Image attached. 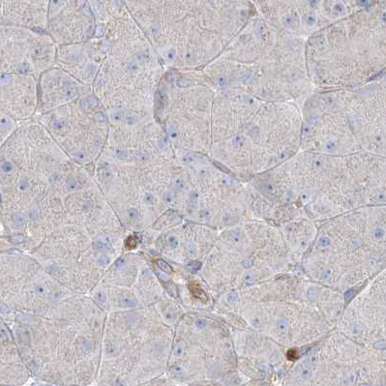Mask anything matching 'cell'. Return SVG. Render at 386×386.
I'll use <instances>...</instances> for the list:
<instances>
[{
  "instance_id": "cell-1",
  "label": "cell",
  "mask_w": 386,
  "mask_h": 386,
  "mask_svg": "<svg viewBox=\"0 0 386 386\" xmlns=\"http://www.w3.org/2000/svg\"><path fill=\"white\" fill-rule=\"evenodd\" d=\"M219 91L215 153L225 169L241 176H258L301 150L299 104L266 101L241 90Z\"/></svg>"
},
{
  "instance_id": "cell-2",
  "label": "cell",
  "mask_w": 386,
  "mask_h": 386,
  "mask_svg": "<svg viewBox=\"0 0 386 386\" xmlns=\"http://www.w3.org/2000/svg\"><path fill=\"white\" fill-rule=\"evenodd\" d=\"M213 84L266 101L302 105L315 90L307 68L306 39L253 18L219 59Z\"/></svg>"
},
{
  "instance_id": "cell-3",
  "label": "cell",
  "mask_w": 386,
  "mask_h": 386,
  "mask_svg": "<svg viewBox=\"0 0 386 386\" xmlns=\"http://www.w3.org/2000/svg\"><path fill=\"white\" fill-rule=\"evenodd\" d=\"M301 150L330 155L367 152L386 158V81L315 89L301 105Z\"/></svg>"
},
{
  "instance_id": "cell-4",
  "label": "cell",
  "mask_w": 386,
  "mask_h": 386,
  "mask_svg": "<svg viewBox=\"0 0 386 386\" xmlns=\"http://www.w3.org/2000/svg\"><path fill=\"white\" fill-rule=\"evenodd\" d=\"M315 89L353 88L386 74V0L315 32L306 39Z\"/></svg>"
},
{
  "instance_id": "cell-5",
  "label": "cell",
  "mask_w": 386,
  "mask_h": 386,
  "mask_svg": "<svg viewBox=\"0 0 386 386\" xmlns=\"http://www.w3.org/2000/svg\"><path fill=\"white\" fill-rule=\"evenodd\" d=\"M269 192L282 190L285 197L296 193L349 192L372 203H386V158L367 152L330 155L300 150L259 176Z\"/></svg>"
},
{
  "instance_id": "cell-6",
  "label": "cell",
  "mask_w": 386,
  "mask_h": 386,
  "mask_svg": "<svg viewBox=\"0 0 386 386\" xmlns=\"http://www.w3.org/2000/svg\"><path fill=\"white\" fill-rule=\"evenodd\" d=\"M64 87H65L64 95H65L66 98L72 100L77 96L78 91H77L76 86L73 83H69V82H64Z\"/></svg>"
},
{
  "instance_id": "cell-7",
  "label": "cell",
  "mask_w": 386,
  "mask_h": 386,
  "mask_svg": "<svg viewBox=\"0 0 386 386\" xmlns=\"http://www.w3.org/2000/svg\"><path fill=\"white\" fill-rule=\"evenodd\" d=\"M13 222H14V225L17 229H22L25 225V217L22 213L17 212L13 216Z\"/></svg>"
},
{
  "instance_id": "cell-8",
  "label": "cell",
  "mask_w": 386,
  "mask_h": 386,
  "mask_svg": "<svg viewBox=\"0 0 386 386\" xmlns=\"http://www.w3.org/2000/svg\"><path fill=\"white\" fill-rule=\"evenodd\" d=\"M156 265L158 266V268L161 270L162 272H164V273H167V274H169V273H171L172 272V268H171V266L169 264V263H167L165 262L164 259H162V258H158V259H156Z\"/></svg>"
},
{
  "instance_id": "cell-9",
  "label": "cell",
  "mask_w": 386,
  "mask_h": 386,
  "mask_svg": "<svg viewBox=\"0 0 386 386\" xmlns=\"http://www.w3.org/2000/svg\"><path fill=\"white\" fill-rule=\"evenodd\" d=\"M92 247L94 248V250L98 251V252H102V253H105L109 251V245L106 244L105 242L100 241V240H96L92 243Z\"/></svg>"
},
{
  "instance_id": "cell-10",
  "label": "cell",
  "mask_w": 386,
  "mask_h": 386,
  "mask_svg": "<svg viewBox=\"0 0 386 386\" xmlns=\"http://www.w3.org/2000/svg\"><path fill=\"white\" fill-rule=\"evenodd\" d=\"M167 132L168 135L170 138L174 139L177 137V127L174 122L172 121H169L167 124Z\"/></svg>"
},
{
  "instance_id": "cell-11",
  "label": "cell",
  "mask_w": 386,
  "mask_h": 386,
  "mask_svg": "<svg viewBox=\"0 0 386 386\" xmlns=\"http://www.w3.org/2000/svg\"><path fill=\"white\" fill-rule=\"evenodd\" d=\"M120 304L124 308H134L137 306V300L132 297H124L121 299Z\"/></svg>"
},
{
  "instance_id": "cell-12",
  "label": "cell",
  "mask_w": 386,
  "mask_h": 386,
  "mask_svg": "<svg viewBox=\"0 0 386 386\" xmlns=\"http://www.w3.org/2000/svg\"><path fill=\"white\" fill-rule=\"evenodd\" d=\"M78 188V182L75 178H69L67 180V182H66V184H65V189L67 190L68 192L76 191Z\"/></svg>"
},
{
  "instance_id": "cell-13",
  "label": "cell",
  "mask_w": 386,
  "mask_h": 386,
  "mask_svg": "<svg viewBox=\"0 0 386 386\" xmlns=\"http://www.w3.org/2000/svg\"><path fill=\"white\" fill-rule=\"evenodd\" d=\"M170 372L177 378H180L184 376V370L179 365H174L170 367Z\"/></svg>"
},
{
  "instance_id": "cell-14",
  "label": "cell",
  "mask_w": 386,
  "mask_h": 386,
  "mask_svg": "<svg viewBox=\"0 0 386 386\" xmlns=\"http://www.w3.org/2000/svg\"><path fill=\"white\" fill-rule=\"evenodd\" d=\"M51 126L55 130L61 131V130H64L66 127H67L68 124H67V122H66L65 120H61V119H56V120H53V122L51 123Z\"/></svg>"
},
{
  "instance_id": "cell-15",
  "label": "cell",
  "mask_w": 386,
  "mask_h": 386,
  "mask_svg": "<svg viewBox=\"0 0 386 386\" xmlns=\"http://www.w3.org/2000/svg\"><path fill=\"white\" fill-rule=\"evenodd\" d=\"M109 118L113 122H120L123 119V113L120 110H112L109 113Z\"/></svg>"
},
{
  "instance_id": "cell-16",
  "label": "cell",
  "mask_w": 386,
  "mask_h": 386,
  "mask_svg": "<svg viewBox=\"0 0 386 386\" xmlns=\"http://www.w3.org/2000/svg\"><path fill=\"white\" fill-rule=\"evenodd\" d=\"M191 289H192L193 293H194L197 297H198L199 299H201V300H203V301L207 300V297H206L204 291L202 289H201L199 288H197L196 285H193V288H191Z\"/></svg>"
},
{
  "instance_id": "cell-17",
  "label": "cell",
  "mask_w": 386,
  "mask_h": 386,
  "mask_svg": "<svg viewBox=\"0 0 386 386\" xmlns=\"http://www.w3.org/2000/svg\"><path fill=\"white\" fill-rule=\"evenodd\" d=\"M74 157H75V159L77 160V161L81 162V163L86 162V161H87V159H88L87 154H86V152L83 149H81V150L77 151Z\"/></svg>"
},
{
  "instance_id": "cell-18",
  "label": "cell",
  "mask_w": 386,
  "mask_h": 386,
  "mask_svg": "<svg viewBox=\"0 0 386 386\" xmlns=\"http://www.w3.org/2000/svg\"><path fill=\"white\" fill-rule=\"evenodd\" d=\"M18 337H21V341L23 344H29V342H30V337H29V333H28L27 330H25V329H21V330H19L18 331Z\"/></svg>"
},
{
  "instance_id": "cell-19",
  "label": "cell",
  "mask_w": 386,
  "mask_h": 386,
  "mask_svg": "<svg viewBox=\"0 0 386 386\" xmlns=\"http://www.w3.org/2000/svg\"><path fill=\"white\" fill-rule=\"evenodd\" d=\"M114 153L116 157L120 160H128L129 158V152L124 148H116Z\"/></svg>"
},
{
  "instance_id": "cell-20",
  "label": "cell",
  "mask_w": 386,
  "mask_h": 386,
  "mask_svg": "<svg viewBox=\"0 0 386 386\" xmlns=\"http://www.w3.org/2000/svg\"><path fill=\"white\" fill-rule=\"evenodd\" d=\"M137 240L136 239L135 236H129L127 238V240H126V242H125L126 248H127V249H134V248H136L137 247Z\"/></svg>"
},
{
  "instance_id": "cell-21",
  "label": "cell",
  "mask_w": 386,
  "mask_h": 386,
  "mask_svg": "<svg viewBox=\"0 0 386 386\" xmlns=\"http://www.w3.org/2000/svg\"><path fill=\"white\" fill-rule=\"evenodd\" d=\"M1 169L4 173H11V172L14 170V165L8 161L3 162L1 165Z\"/></svg>"
},
{
  "instance_id": "cell-22",
  "label": "cell",
  "mask_w": 386,
  "mask_h": 386,
  "mask_svg": "<svg viewBox=\"0 0 386 386\" xmlns=\"http://www.w3.org/2000/svg\"><path fill=\"white\" fill-rule=\"evenodd\" d=\"M143 201L146 205L151 206L155 203V197L153 196L151 193H146L143 197Z\"/></svg>"
},
{
  "instance_id": "cell-23",
  "label": "cell",
  "mask_w": 386,
  "mask_h": 386,
  "mask_svg": "<svg viewBox=\"0 0 386 386\" xmlns=\"http://www.w3.org/2000/svg\"><path fill=\"white\" fill-rule=\"evenodd\" d=\"M10 241L13 244H16V245L22 244V242L25 241V237L23 235H22V234H15V235H12L10 237Z\"/></svg>"
},
{
  "instance_id": "cell-24",
  "label": "cell",
  "mask_w": 386,
  "mask_h": 386,
  "mask_svg": "<svg viewBox=\"0 0 386 386\" xmlns=\"http://www.w3.org/2000/svg\"><path fill=\"white\" fill-rule=\"evenodd\" d=\"M39 216H40L39 209L37 207H35V206H33V207L29 210V218H30V220H31V221H33V222H35V221H37V220L39 219Z\"/></svg>"
},
{
  "instance_id": "cell-25",
  "label": "cell",
  "mask_w": 386,
  "mask_h": 386,
  "mask_svg": "<svg viewBox=\"0 0 386 386\" xmlns=\"http://www.w3.org/2000/svg\"><path fill=\"white\" fill-rule=\"evenodd\" d=\"M105 351L109 355H115V354H117V352H118V348L114 344L109 343V344H106Z\"/></svg>"
},
{
  "instance_id": "cell-26",
  "label": "cell",
  "mask_w": 386,
  "mask_h": 386,
  "mask_svg": "<svg viewBox=\"0 0 386 386\" xmlns=\"http://www.w3.org/2000/svg\"><path fill=\"white\" fill-rule=\"evenodd\" d=\"M168 243H169V246L170 247V249H172V250L176 249L178 247V245H179V241H178L177 237H175L173 235H170L168 238Z\"/></svg>"
},
{
  "instance_id": "cell-27",
  "label": "cell",
  "mask_w": 386,
  "mask_h": 386,
  "mask_svg": "<svg viewBox=\"0 0 386 386\" xmlns=\"http://www.w3.org/2000/svg\"><path fill=\"white\" fill-rule=\"evenodd\" d=\"M109 262H110V259H109V257H108V256H100L97 258L98 265L102 266V267H105V266H106Z\"/></svg>"
},
{
  "instance_id": "cell-28",
  "label": "cell",
  "mask_w": 386,
  "mask_h": 386,
  "mask_svg": "<svg viewBox=\"0 0 386 386\" xmlns=\"http://www.w3.org/2000/svg\"><path fill=\"white\" fill-rule=\"evenodd\" d=\"M94 299L99 304H105L106 302V296L103 291H98L94 296Z\"/></svg>"
},
{
  "instance_id": "cell-29",
  "label": "cell",
  "mask_w": 386,
  "mask_h": 386,
  "mask_svg": "<svg viewBox=\"0 0 386 386\" xmlns=\"http://www.w3.org/2000/svg\"><path fill=\"white\" fill-rule=\"evenodd\" d=\"M100 175H101V177H102L103 180H105V181L110 180V179L112 178V173H111V171H110L109 169H103L101 170V172H100Z\"/></svg>"
},
{
  "instance_id": "cell-30",
  "label": "cell",
  "mask_w": 386,
  "mask_h": 386,
  "mask_svg": "<svg viewBox=\"0 0 386 386\" xmlns=\"http://www.w3.org/2000/svg\"><path fill=\"white\" fill-rule=\"evenodd\" d=\"M174 187L177 192H182L185 189V182L182 178H177L174 181Z\"/></svg>"
},
{
  "instance_id": "cell-31",
  "label": "cell",
  "mask_w": 386,
  "mask_h": 386,
  "mask_svg": "<svg viewBox=\"0 0 386 386\" xmlns=\"http://www.w3.org/2000/svg\"><path fill=\"white\" fill-rule=\"evenodd\" d=\"M165 56L168 60H173V59L176 57V50L174 48H170L165 53Z\"/></svg>"
},
{
  "instance_id": "cell-32",
  "label": "cell",
  "mask_w": 386,
  "mask_h": 386,
  "mask_svg": "<svg viewBox=\"0 0 386 386\" xmlns=\"http://www.w3.org/2000/svg\"><path fill=\"white\" fill-rule=\"evenodd\" d=\"M128 215H129L131 222H136L138 218V211L137 208H131L128 211Z\"/></svg>"
},
{
  "instance_id": "cell-33",
  "label": "cell",
  "mask_w": 386,
  "mask_h": 386,
  "mask_svg": "<svg viewBox=\"0 0 386 386\" xmlns=\"http://www.w3.org/2000/svg\"><path fill=\"white\" fill-rule=\"evenodd\" d=\"M17 70H18V72L19 73V74H27V73L29 72V70H30V67H29L28 63L23 62L21 65H18V67Z\"/></svg>"
},
{
  "instance_id": "cell-34",
  "label": "cell",
  "mask_w": 386,
  "mask_h": 386,
  "mask_svg": "<svg viewBox=\"0 0 386 386\" xmlns=\"http://www.w3.org/2000/svg\"><path fill=\"white\" fill-rule=\"evenodd\" d=\"M187 254L190 257H193V256H195L197 254L196 245L193 242H188V244H187Z\"/></svg>"
},
{
  "instance_id": "cell-35",
  "label": "cell",
  "mask_w": 386,
  "mask_h": 386,
  "mask_svg": "<svg viewBox=\"0 0 386 386\" xmlns=\"http://www.w3.org/2000/svg\"><path fill=\"white\" fill-rule=\"evenodd\" d=\"M65 0H51V10L55 11L59 9L64 4Z\"/></svg>"
},
{
  "instance_id": "cell-36",
  "label": "cell",
  "mask_w": 386,
  "mask_h": 386,
  "mask_svg": "<svg viewBox=\"0 0 386 386\" xmlns=\"http://www.w3.org/2000/svg\"><path fill=\"white\" fill-rule=\"evenodd\" d=\"M135 157H136L137 160H138V161L142 162V161H145V160L148 159V154L147 153L143 152V151H137V152H136Z\"/></svg>"
},
{
  "instance_id": "cell-37",
  "label": "cell",
  "mask_w": 386,
  "mask_h": 386,
  "mask_svg": "<svg viewBox=\"0 0 386 386\" xmlns=\"http://www.w3.org/2000/svg\"><path fill=\"white\" fill-rule=\"evenodd\" d=\"M173 352H174V355H175L176 357H180V356L183 354V352H184V348H183V345H182L181 344H177L175 345V347H174Z\"/></svg>"
},
{
  "instance_id": "cell-38",
  "label": "cell",
  "mask_w": 386,
  "mask_h": 386,
  "mask_svg": "<svg viewBox=\"0 0 386 386\" xmlns=\"http://www.w3.org/2000/svg\"><path fill=\"white\" fill-rule=\"evenodd\" d=\"M10 127H11V122L6 117L2 116V118H1V131H2V133L5 130L9 129Z\"/></svg>"
},
{
  "instance_id": "cell-39",
  "label": "cell",
  "mask_w": 386,
  "mask_h": 386,
  "mask_svg": "<svg viewBox=\"0 0 386 386\" xmlns=\"http://www.w3.org/2000/svg\"><path fill=\"white\" fill-rule=\"evenodd\" d=\"M164 201L167 204H170L173 201V194L171 192H165L164 195Z\"/></svg>"
},
{
  "instance_id": "cell-40",
  "label": "cell",
  "mask_w": 386,
  "mask_h": 386,
  "mask_svg": "<svg viewBox=\"0 0 386 386\" xmlns=\"http://www.w3.org/2000/svg\"><path fill=\"white\" fill-rule=\"evenodd\" d=\"M177 84L180 86V87H189V86L192 85V82L190 81H188V79H185V78H181L177 79Z\"/></svg>"
},
{
  "instance_id": "cell-41",
  "label": "cell",
  "mask_w": 386,
  "mask_h": 386,
  "mask_svg": "<svg viewBox=\"0 0 386 386\" xmlns=\"http://www.w3.org/2000/svg\"><path fill=\"white\" fill-rule=\"evenodd\" d=\"M12 76L11 75H6V74H2L1 75V84L2 85H6V84H10V82H12Z\"/></svg>"
},
{
  "instance_id": "cell-42",
  "label": "cell",
  "mask_w": 386,
  "mask_h": 386,
  "mask_svg": "<svg viewBox=\"0 0 386 386\" xmlns=\"http://www.w3.org/2000/svg\"><path fill=\"white\" fill-rule=\"evenodd\" d=\"M28 186H29L28 179L27 178H22L21 180V182H19V184H18V188L21 189L22 191H25L26 189L28 188Z\"/></svg>"
},
{
  "instance_id": "cell-43",
  "label": "cell",
  "mask_w": 386,
  "mask_h": 386,
  "mask_svg": "<svg viewBox=\"0 0 386 386\" xmlns=\"http://www.w3.org/2000/svg\"><path fill=\"white\" fill-rule=\"evenodd\" d=\"M137 118L135 115H129L125 118V122L128 125H134L137 123Z\"/></svg>"
},
{
  "instance_id": "cell-44",
  "label": "cell",
  "mask_w": 386,
  "mask_h": 386,
  "mask_svg": "<svg viewBox=\"0 0 386 386\" xmlns=\"http://www.w3.org/2000/svg\"><path fill=\"white\" fill-rule=\"evenodd\" d=\"M135 59H136L137 63H143L146 60L145 53H137V54H136V56H135Z\"/></svg>"
},
{
  "instance_id": "cell-45",
  "label": "cell",
  "mask_w": 386,
  "mask_h": 386,
  "mask_svg": "<svg viewBox=\"0 0 386 386\" xmlns=\"http://www.w3.org/2000/svg\"><path fill=\"white\" fill-rule=\"evenodd\" d=\"M128 70L130 72H133V73L137 72L138 70V65H137V62H131V63H129L128 64Z\"/></svg>"
},
{
  "instance_id": "cell-46",
  "label": "cell",
  "mask_w": 386,
  "mask_h": 386,
  "mask_svg": "<svg viewBox=\"0 0 386 386\" xmlns=\"http://www.w3.org/2000/svg\"><path fill=\"white\" fill-rule=\"evenodd\" d=\"M206 324H207V322H206V320L205 319H202V318H201V319H197V320L196 321V325H197V328H204L205 326H206Z\"/></svg>"
},
{
  "instance_id": "cell-47",
  "label": "cell",
  "mask_w": 386,
  "mask_h": 386,
  "mask_svg": "<svg viewBox=\"0 0 386 386\" xmlns=\"http://www.w3.org/2000/svg\"><path fill=\"white\" fill-rule=\"evenodd\" d=\"M87 101L89 103V105L90 106H93V108H95V106L98 105V100L96 98H94V97H88L87 98Z\"/></svg>"
},
{
  "instance_id": "cell-48",
  "label": "cell",
  "mask_w": 386,
  "mask_h": 386,
  "mask_svg": "<svg viewBox=\"0 0 386 386\" xmlns=\"http://www.w3.org/2000/svg\"><path fill=\"white\" fill-rule=\"evenodd\" d=\"M188 267H189L190 269H192V270H197L199 267H201V262H198V261L191 262V263L188 265Z\"/></svg>"
},
{
  "instance_id": "cell-49",
  "label": "cell",
  "mask_w": 386,
  "mask_h": 386,
  "mask_svg": "<svg viewBox=\"0 0 386 386\" xmlns=\"http://www.w3.org/2000/svg\"><path fill=\"white\" fill-rule=\"evenodd\" d=\"M70 61H72V62H78V61H79V59H81V54H79V53H73V54H71L70 55Z\"/></svg>"
},
{
  "instance_id": "cell-50",
  "label": "cell",
  "mask_w": 386,
  "mask_h": 386,
  "mask_svg": "<svg viewBox=\"0 0 386 386\" xmlns=\"http://www.w3.org/2000/svg\"><path fill=\"white\" fill-rule=\"evenodd\" d=\"M45 291H46V289H45V288L43 287V285H37V287L35 288V292L39 295H44Z\"/></svg>"
},
{
  "instance_id": "cell-51",
  "label": "cell",
  "mask_w": 386,
  "mask_h": 386,
  "mask_svg": "<svg viewBox=\"0 0 386 386\" xmlns=\"http://www.w3.org/2000/svg\"><path fill=\"white\" fill-rule=\"evenodd\" d=\"M96 119H97V121L101 122V123H105V122L106 121V117H105V115L104 113H102V112H100V113H98V114L96 115Z\"/></svg>"
},
{
  "instance_id": "cell-52",
  "label": "cell",
  "mask_w": 386,
  "mask_h": 386,
  "mask_svg": "<svg viewBox=\"0 0 386 386\" xmlns=\"http://www.w3.org/2000/svg\"><path fill=\"white\" fill-rule=\"evenodd\" d=\"M199 215H201V217L203 218V219H207V218H209L210 212L207 209H202L201 212H199Z\"/></svg>"
},
{
  "instance_id": "cell-53",
  "label": "cell",
  "mask_w": 386,
  "mask_h": 386,
  "mask_svg": "<svg viewBox=\"0 0 386 386\" xmlns=\"http://www.w3.org/2000/svg\"><path fill=\"white\" fill-rule=\"evenodd\" d=\"M95 70H96V69H95L94 66H92V65L88 66V67H87V70H86V73H87V76H92V75L95 73Z\"/></svg>"
},
{
  "instance_id": "cell-54",
  "label": "cell",
  "mask_w": 386,
  "mask_h": 386,
  "mask_svg": "<svg viewBox=\"0 0 386 386\" xmlns=\"http://www.w3.org/2000/svg\"><path fill=\"white\" fill-rule=\"evenodd\" d=\"M104 27L101 25V26H98L97 27V29H96V35L97 36H102L103 34H104Z\"/></svg>"
},
{
  "instance_id": "cell-55",
  "label": "cell",
  "mask_w": 386,
  "mask_h": 386,
  "mask_svg": "<svg viewBox=\"0 0 386 386\" xmlns=\"http://www.w3.org/2000/svg\"><path fill=\"white\" fill-rule=\"evenodd\" d=\"M123 265H124V259L119 258L115 263V267L116 268H121V267H123Z\"/></svg>"
},
{
  "instance_id": "cell-56",
  "label": "cell",
  "mask_w": 386,
  "mask_h": 386,
  "mask_svg": "<svg viewBox=\"0 0 386 386\" xmlns=\"http://www.w3.org/2000/svg\"><path fill=\"white\" fill-rule=\"evenodd\" d=\"M157 144H158L159 147H165V144H167V143H165V139L160 138V139H158V141H157Z\"/></svg>"
},
{
  "instance_id": "cell-57",
  "label": "cell",
  "mask_w": 386,
  "mask_h": 386,
  "mask_svg": "<svg viewBox=\"0 0 386 386\" xmlns=\"http://www.w3.org/2000/svg\"><path fill=\"white\" fill-rule=\"evenodd\" d=\"M159 31H160V28L158 27V26H152V28H151V32H152V34L153 35H158V33H159Z\"/></svg>"
},
{
  "instance_id": "cell-58",
  "label": "cell",
  "mask_w": 386,
  "mask_h": 386,
  "mask_svg": "<svg viewBox=\"0 0 386 386\" xmlns=\"http://www.w3.org/2000/svg\"><path fill=\"white\" fill-rule=\"evenodd\" d=\"M105 243H108V242L109 243V242H110V238H109V236H105Z\"/></svg>"
},
{
  "instance_id": "cell-59",
  "label": "cell",
  "mask_w": 386,
  "mask_h": 386,
  "mask_svg": "<svg viewBox=\"0 0 386 386\" xmlns=\"http://www.w3.org/2000/svg\"><path fill=\"white\" fill-rule=\"evenodd\" d=\"M380 78H382V79H385V81H386V74H385L384 76H382V77H381ZM378 79H379V78H378Z\"/></svg>"
},
{
  "instance_id": "cell-60",
  "label": "cell",
  "mask_w": 386,
  "mask_h": 386,
  "mask_svg": "<svg viewBox=\"0 0 386 386\" xmlns=\"http://www.w3.org/2000/svg\"><path fill=\"white\" fill-rule=\"evenodd\" d=\"M83 2H84V0H79V4H81V5H82Z\"/></svg>"
},
{
  "instance_id": "cell-61",
  "label": "cell",
  "mask_w": 386,
  "mask_h": 386,
  "mask_svg": "<svg viewBox=\"0 0 386 386\" xmlns=\"http://www.w3.org/2000/svg\"><path fill=\"white\" fill-rule=\"evenodd\" d=\"M98 1H99V2H104L105 0H98Z\"/></svg>"
}]
</instances>
